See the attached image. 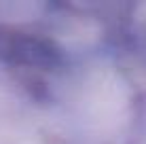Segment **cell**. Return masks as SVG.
Wrapping results in <instances>:
<instances>
[{
    "mask_svg": "<svg viewBox=\"0 0 146 144\" xmlns=\"http://www.w3.org/2000/svg\"><path fill=\"white\" fill-rule=\"evenodd\" d=\"M0 59L36 68H53L62 62V53L47 38L0 30Z\"/></svg>",
    "mask_w": 146,
    "mask_h": 144,
    "instance_id": "1",
    "label": "cell"
}]
</instances>
